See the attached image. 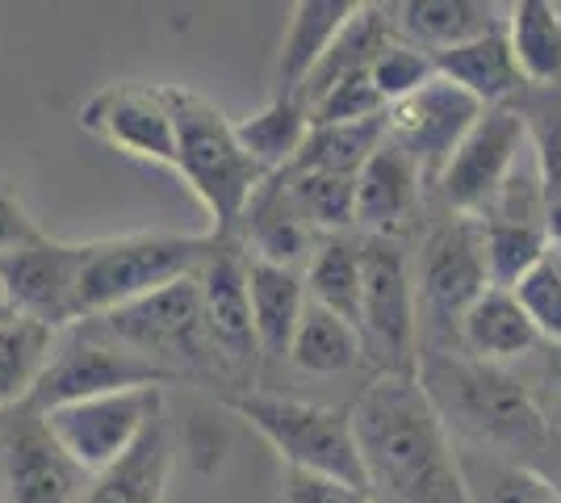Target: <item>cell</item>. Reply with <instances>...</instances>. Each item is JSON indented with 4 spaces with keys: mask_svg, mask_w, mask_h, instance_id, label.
Masks as SVG:
<instances>
[{
    "mask_svg": "<svg viewBox=\"0 0 561 503\" xmlns=\"http://www.w3.org/2000/svg\"><path fill=\"white\" fill-rule=\"evenodd\" d=\"M352 428L377 503H469L457 441L420 378H369Z\"/></svg>",
    "mask_w": 561,
    "mask_h": 503,
    "instance_id": "6da1fadb",
    "label": "cell"
},
{
    "mask_svg": "<svg viewBox=\"0 0 561 503\" xmlns=\"http://www.w3.org/2000/svg\"><path fill=\"white\" fill-rule=\"evenodd\" d=\"M415 378L436 403L448 432L466 445L533 461L553 436V424L540 411L533 386H524L503 365L453 348H420Z\"/></svg>",
    "mask_w": 561,
    "mask_h": 503,
    "instance_id": "7a4b0ae2",
    "label": "cell"
},
{
    "mask_svg": "<svg viewBox=\"0 0 561 503\" xmlns=\"http://www.w3.org/2000/svg\"><path fill=\"white\" fill-rule=\"evenodd\" d=\"M164 93L176 122V176L206 206L214 236L234 240L248 202L273 172H264L252 160V151L239 144L231 118L214 101L176 84H164Z\"/></svg>",
    "mask_w": 561,
    "mask_h": 503,
    "instance_id": "3957f363",
    "label": "cell"
},
{
    "mask_svg": "<svg viewBox=\"0 0 561 503\" xmlns=\"http://www.w3.org/2000/svg\"><path fill=\"white\" fill-rule=\"evenodd\" d=\"M89 323H96L105 335H114L130 353L168 369L181 386H227L222 361H218V348H214L210 328H206L197 277L172 282V286L156 289L130 307L96 315Z\"/></svg>",
    "mask_w": 561,
    "mask_h": 503,
    "instance_id": "277c9868",
    "label": "cell"
},
{
    "mask_svg": "<svg viewBox=\"0 0 561 503\" xmlns=\"http://www.w3.org/2000/svg\"><path fill=\"white\" fill-rule=\"evenodd\" d=\"M218 248L214 231L185 236V231H135L114 240L84 243L80 268V323L130 307L156 289L197 277V268Z\"/></svg>",
    "mask_w": 561,
    "mask_h": 503,
    "instance_id": "5b68a950",
    "label": "cell"
},
{
    "mask_svg": "<svg viewBox=\"0 0 561 503\" xmlns=\"http://www.w3.org/2000/svg\"><path fill=\"white\" fill-rule=\"evenodd\" d=\"M222 403L277 449L285 470L323 475V479L348 482L356 491H369V475H365L356 428H352V411L323 408L310 399L277 395V390H248V395H231Z\"/></svg>",
    "mask_w": 561,
    "mask_h": 503,
    "instance_id": "8992f818",
    "label": "cell"
},
{
    "mask_svg": "<svg viewBox=\"0 0 561 503\" xmlns=\"http://www.w3.org/2000/svg\"><path fill=\"white\" fill-rule=\"evenodd\" d=\"M168 390L181 386L168 369L151 365L147 357L130 353L126 344H117L114 335H105L96 323H76L68 332L55 335L50 361L43 365L38 382L30 390V408L55 411L101 395H122V390Z\"/></svg>",
    "mask_w": 561,
    "mask_h": 503,
    "instance_id": "52a82bcc",
    "label": "cell"
},
{
    "mask_svg": "<svg viewBox=\"0 0 561 503\" xmlns=\"http://www.w3.org/2000/svg\"><path fill=\"white\" fill-rule=\"evenodd\" d=\"M365 294H360V344L377 374L415 378L420 374V294L398 240L360 236Z\"/></svg>",
    "mask_w": 561,
    "mask_h": 503,
    "instance_id": "ba28073f",
    "label": "cell"
},
{
    "mask_svg": "<svg viewBox=\"0 0 561 503\" xmlns=\"http://www.w3.org/2000/svg\"><path fill=\"white\" fill-rule=\"evenodd\" d=\"M486 289H491V268H486L482 218L448 215L423 236L420 248V273H415L423 315L420 335L427 323V332L436 340H448V335L461 340V319Z\"/></svg>",
    "mask_w": 561,
    "mask_h": 503,
    "instance_id": "9c48e42d",
    "label": "cell"
},
{
    "mask_svg": "<svg viewBox=\"0 0 561 503\" xmlns=\"http://www.w3.org/2000/svg\"><path fill=\"white\" fill-rule=\"evenodd\" d=\"M80 268L84 243L50 240L43 231L0 256V302L9 315L47 332H68L80 323Z\"/></svg>",
    "mask_w": 561,
    "mask_h": 503,
    "instance_id": "30bf717a",
    "label": "cell"
},
{
    "mask_svg": "<svg viewBox=\"0 0 561 503\" xmlns=\"http://www.w3.org/2000/svg\"><path fill=\"white\" fill-rule=\"evenodd\" d=\"M197 286H202L206 328L222 361V374H227V399L256 390L264 353H260L252 294H248V252L239 248V240L218 236L210 261L197 268Z\"/></svg>",
    "mask_w": 561,
    "mask_h": 503,
    "instance_id": "8fae6325",
    "label": "cell"
},
{
    "mask_svg": "<svg viewBox=\"0 0 561 503\" xmlns=\"http://www.w3.org/2000/svg\"><path fill=\"white\" fill-rule=\"evenodd\" d=\"M524 144H528V122L519 114V105L486 110L478 118V126L466 135V144L457 147V156L448 160L445 176L436 181L448 215H491L494 206H499V197H503V190L512 185Z\"/></svg>",
    "mask_w": 561,
    "mask_h": 503,
    "instance_id": "7c38bea8",
    "label": "cell"
},
{
    "mask_svg": "<svg viewBox=\"0 0 561 503\" xmlns=\"http://www.w3.org/2000/svg\"><path fill=\"white\" fill-rule=\"evenodd\" d=\"M89 475L47 428V415L30 403L0 411V491L4 503H80Z\"/></svg>",
    "mask_w": 561,
    "mask_h": 503,
    "instance_id": "4fadbf2b",
    "label": "cell"
},
{
    "mask_svg": "<svg viewBox=\"0 0 561 503\" xmlns=\"http://www.w3.org/2000/svg\"><path fill=\"white\" fill-rule=\"evenodd\" d=\"M55 441L68 449V457L96 479L114 461L130 454L142 441V432L164 415V390H122V395H101L84 403L43 411Z\"/></svg>",
    "mask_w": 561,
    "mask_h": 503,
    "instance_id": "5bb4252c",
    "label": "cell"
},
{
    "mask_svg": "<svg viewBox=\"0 0 561 503\" xmlns=\"http://www.w3.org/2000/svg\"><path fill=\"white\" fill-rule=\"evenodd\" d=\"M482 114H486V105L478 96H469L453 80L436 76L420 93L402 96L386 110V135L423 168V181L436 185Z\"/></svg>",
    "mask_w": 561,
    "mask_h": 503,
    "instance_id": "9a60e30c",
    "label": "cell"
},
{
    "mask_svg": "<svg viewBox=\"0 0 561 503\" xmlns=\"http://www.w3.org/2000/svg\"><path fill=\"white\" fill-rule=\"evenodd\" d=\"M80 126L122 156L176 172V122L164 84H139V80L105 84L80 105Z\"/></svg>",
    "mask_w": 561,
    "mask_h": 503,
    "instance_id": "2e32d148",
    "label": "cell"
},
{
    "mask_svg": "<svg viewBox=\"0 0 561 503\" xmlns=\"http://www.w3.org/2000/svg\"><path fill=\"white\" fill-rule=\"evenodd\" d=\"M423 168L398 144H386L374 151V160L356 176V227L365 236L398 240L423 206Z\"/></svg>",
    "mask_w": 561,
    "mask_h": 503,
    "instance_id": "e0dca14e",
    "label": "cell"
},
{
    "mask_svg": "<svg viewBox=\"0 0 561 503\" xmlns=\"http://www.w3.org/2000/svg\"><path fill=\"white\" fill-rule=\"evenodd\" d=\"M234 240L252 261H268L280 264V268H302V264H310L314 248H319V236L310 231V222L294 206L285 172H273L256 190V197L243 210Z\"/></svg>",
    "mask_w": 561,
    "mask_h": 503,
    "instance_id": "ac0fdd59",
    "label": "cell"
},
{
    "mask_svg": "<svg viewBox=\"0 0 561 503\" xmlns=\"http://www.w3.org/2000/svg\"><path fill=\"white\" fill-rule=\"evenodd\" d=\"M360 13V0H302L289 9V25L277 50V72H273V96L298 101L306 80L323 64L331 43L344 34V25Z\"/></svg>",
    "mask_w": 561,
    "mask_h": 503,
    "instance_id": "d6986e66",
    "label": "cell"
},
{
    "mask_svg": "<svg viewBox=\"0 0 561 503\" xmlns=\"http://www.w3.org/2000/svg\"><path fill=\"white\" fill-rule=\"evenodd\" d=\"M432 59H436V76H445L457 89H466L469 96H478L486 110L515 105L519 96L528 93V80H524L519 64H515L507 25H499V30L473 38V43L440 50Z\"/></svg>",
    "mask_w": 561,
    "mask_h": 503,
    "instance_id": "ffe728a7",
    "label": "cell"
},
{
    "mask_svg": "<svg viewBox=\"0 0 561 503\" xmlns=\"http://www.w3.org/2000/svg\"><path fill=\"white\" fill-rule=\"evenodd\" d=\"M172 461H176V436H172V420L164 411L142 432V441L130 454L89 482L80 503H164Z\"/></svg>",
    "mask_w": 561,
    "mask_h": 503,
    "instance_id": "44dd1931",
    "label": "cell"
},
{
    "mask_svg": "<svg viewBox=\"0 0 561 503\" xmlns=\"http://www.w3.org/2000/svg\"><path fill=\"white\" fill-rule=\"evenodd\" d=\"M248 294H252V319L264 361H285L294 348V335L306 315V273L302 268H280L268 261L248 256Z\"/></svg>",
    "mask_w": 561,
    "mask_h": 503,
    "instance_id": "7402d4cb",
    "label": "cell"
},
{
    "mask_svg": "<svg viewBox=\"0 0 561 503\" xmlns=\"http://www.w3.org/2000/svg\"><path fill=\"white\" fill-rule=\"evenodd\" d=\"M499 25L507 22L499 18L494 4H482V0H402V4H394L398 38L427 50V55L473 43Z\"/></svg>",
    "mask_w": 561,
    "mask_h": 503,
    "instance_id": "603a6c76",
    "label": "cell"
},
{
    "mask_svg": "<svg viewBox=\"0 0 561 503\" xmlns=\"http://www.w3.org/2000/svg\"><path fill=\"white\" fill-rule=\"evenodd\" d=\"M540 335L533 328V319L524 315V307L515 302L512 289H486L469 315L461 319V353L478 361H515L537 353Z\"/></svg>",
    "mask_w": 561,
    "mask_h": 503,
    "instance_id": "cb8c5ba5",
    "label": "cell"
},
{
    "mask_svg": "<svg viewBox=\"0 0 561 503\" xmlns=\"http://www.w3.org/2000/svg\"><path fill=\"white\" fill-rule=\"evenodd\" d=\"M457 461H461L469 503H561L558 487L528 461L491 454L466 441H457Z\"/></svg>",
    "mask_w": 561,
    "mask_h": 503,
    "instance_id": "d4e9b609",
    "label": "cell"
},
{
    "mask_svg": "<svg viewBox=\"0 0 561 503\" xmlns=\"http://www.w3.org/2000/svg\"><path fill=\"white\" fill-rule=\"evenodd\" d=\"M515 64L528 89L561 93V9L549 0H519L507 13Z\"/></svg>",
    "mask_w": 561,
    "mask_h": 503,
    "instance_id": "484cf974",
    "label": "cell"
},
{
    "mask_svg": "<svg viewBox=\"0 0 561 503\" xmlns=\"http://www.w3.org/2000/svg\"><path fill=\"white\" fill-rule=\"evenodd\" d=\"M306 294L310 302L328 307L331 315L348 319L360 332V294H365V252L352 236L319 240L314 256L306 264Z\"/></svg>",
    "mask_w": 561,
    "mask_h": 503,
    "instance_id": "4316f807",
    "label": "cell"
},
{
    "mask_svg": "<svg viewBox=\"0 0 561 503\" xmlns=\"http://www.w3.org/2000/svg\"><path fill=\"white\" fill-rule=\"evenodd\" d=\"M289 361L302 374H314V378H340V374H348L365 361V344H360V332L352 328L348 319L331 315L319 302H306Z\"/></svg>",
    "mask_w": 561,
    "mask_h": 503,
    "instance_id": "83f0119b",
    "label": "cell"
},
{
    "mask_svg": "<svg viewBox=\"0 0 561 503\" xmlns=\"http://www.w3.org/2000/svg\"><path fill=\"white\" fill-rule=\"evenodd\" d=\"M386 114L369 122H340V126H310L302 151L294 160V172H340L360 176V168L374 160V151L386 144Z\"/></svg>",
    "mask_w": 561,
    "mask_h": 503,
    "instance_id": "f1b7e54d",
    "label": "cell"
},
{
    "mask_svg": "<svg viewBox=\"0 0 561 503\" xmlns=\"http://www.w3.org/2000/svg\"><path fill=\"white\" fill-rule=\"evenodd\" d=\"M239 144L252 151L264 172H285V168L298 160L306 135H310V114H306L302 101H285L273 96L256 118L239 122Z\"/></svg>",
    "mask_w": 561,
    "mask_h": 503,
    "instance_id": "f546056e",
    "label": "cell"
},
{
    "mask_svg": "<svg viewBox=\"0 0 561 503\" xmlns=\"http://www.w3.org/2000/svg\"><path fill=\"white\" fill-rule=\"evenodd\" d=\"M55 335L59 332H47L30 319L0 315V411L18 408L30 399L43 365L50 361Z\"/></svg>",
    "mask_w": 561,
    "mask_h": 503,
    "instance_id": "4dcf8cb0",
    "label": "cell"
},
{
    "mask_svg": "<svg viewBox=\"0 0 561 503\" xmlns=\"http://www.w3.org/2000/svg\"><path fill=\"white\" fill-rule=\"evenodd\" d=\"M285 181L298 215L310 222L314 236H344L348 227H356V176L285 168Z\"/></svg>",
    "mask_w": 561,
    "mask_h": 503,
    "instance_id": "1f68e13d",
    "label": "cell"
},
{
    "mask_svg": "<svg viewBox=\"0 0 561 503\" xmlns=\"http://www.w3.org/2000/svg\"><path fill=\"white\" fill-rule=\"evenodd\" d=\"M515 105L528 122V144L537 156L545 202H561V93L528 89Z\"/></svg>",
    "mask_w": 561,
    "mask_h": 503,
    "instance_id": "d6a6232c",
    "label": "cell"
},
{
    "mask_svg": "<svg viewBox=\"0 0 561 503\" xmlns=\"http://www.w3.org/2000/svg\"><path fill=\"white\" fill-rule=\"evenodd\" d=\"M386 110H390V105H386V96L377 93L374 72H365V76H348V80L331 84L328 93L319 96L306 114H310V126H340V122L381 118Z\"/></svg>",
    "mask_w": 561,
    "mask_h": 503,
    "instance_id": "836d02e7",
    "label": "cell"
},
{
    "mask_svg": "<svg viewBox=\"0 0 561 503\" xmlns=\"http://www.w3.org/2000/svg\"><path fill=\"white\" fill-rule=\"evenodd\" d=\"M427 80H436V59H432L427 50L394 38L390 47L377 55L374 84H377V93L386 96V105H394V101H402V96L420 93Z\"/></svg>",
    "mask_w": 561,
    "mask_h": 503,
    "instance_id": "e575fe53",
    "label": "cell"
},
{
    "mask_svg": "<svg viewBox=\"0 0 561 503\" xmlns=\"http://www.w3.org/2000/svg\"><path fill=\"white\" fill-rule=\"evenodd\" d=\"M515 302L533 319L540 340L561 344V268L553 261H540L519 286L512 289Z\"/></svg>",
    "mask_w": 561,
    "mask_h": 503,
    "instance_id": "d590c367",
    "label": "cell"
},
{
    "mask_svg": "<svg viewBox=\"0 0 561 503\" xmlns=\"http://www.w3.org/2000/svg\"><path fill=\"white\" fill-rule=\"evenodd\" d=\"M280 503H377L369 491H356L348 482L323 479V475H302L285 470L280 475Z\"/></svg>",
    "mask_w": 561,
    "mask_h": 503,
    "instance_id": "8d00e7d4",
    "label": "cell"
},
{
    "mask_svg": "<svg viewBox=\"0 0 561 503\" xmlns=\"http://www.w3.org/2000/svg\"><path fill=\"white\" fill-rule=\"evenodd\" d=\"M38 236H43V227L30 218L22 197L9 190V181H0V256L22 248V243L38 240Z\"/></svg>",
    "mask_w": 561,
    "mask_h": 503,
    "instance_id": "74e56055",
    "label": "cell"
},
{
    "mask_svg": "<svg viewBox=\"0 0 561 503\" xmlns=\"http://www.w3.org/2000/svg\"><path fill=\"white\" fill-rule=\"evenodd\" d=\"M533 395H537L540 411L549 415V424L561 428V344H549L545 348V357L537 365V386H533Z\"/></svg>",
    "mask_w": 561,
    "mask_h": 503,
    "instance_id": "f35d334b",
    "label": "cell"
},
{
    "mask_svg": "<svg viewBox=\"0 0 561 503\" xmlns=\"http://www.w3.org/2000/svg\"><path fill=\"white\" fill-rule=\"evenodd\" d=\"M528 466H537L540 475L553 482V487H558V495H561V428H553L549 445H545V449H540V454L533 457Z\"/></svg>",
    "mask_w": 561,
    "mask_h": 503,
    "instance_id": "ab89813d",
    "label": "cell"
},
{
    "mask_svg": "<svg viewBox=\"0 0 561 503\" xmlns=\"http://www.w3.org/2000/svg\"><path fill=\"white\" fill-rule=\"evenodd\" d=\"M545 236H549V248L561 252V202H545Z\"/></svg>",
    "mask_w": 561,
    "mask_h": 503,
    "instance_id": "60d3db41",
    "label": "cell"
},
{
    "mask_svg": "<svg viewBox=\"0 0 561 503\" xmlns=\"http://www.w3.org/2000/svg\"><path fill=\"white\" fill-rule=\"evenodd\" d=\"M0 315H9V311H4V302H0Z\"/></svg>",
    "mask_w": 561,
    "mask_h": 503,
    "instance_id": "b9f144b4",
    "label": "cell"
}]
</instances>
